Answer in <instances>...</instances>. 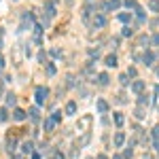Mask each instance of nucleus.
<instances>
[{
    "label": "nucleus",
    "instance_id": "6",
    "mask_svg": "<svg viewBox=\"0 0 159 159\" xmlns=\"http://www.w3.org/2000/svg\"><path fill=\"white\" fill-rule=\"evenodd\" d=\"M106 66L115 68V66H117V57H115V55H108V57H106Z\"/></svg>",
    "mask_w": 159,
    "mask_h": 159
},
{
    "label": "nucleus",
    "instance_id": "23",
    "mask_svg": "<svg viewBox=\"0 0 159 159\" xmlns=\"http://www.w3.org/2000/svg\"><path fill=\"white\" fill-rule=\"evenodd\" d=\"M2 66H4V57L0 55V68H2Z\"/></svg>",
    "mask_w": 159,
    "mask_h": 159
},
{
    "label": "nucleus",
    "instance_id": "13",
    "mask_svg": "<svg viewBox=\"0 0 159 159\" xmlns=\"http://www.w3.org/2000/svg\"><path fill=\"white\" fill-rule=\"evenodd\" d=\"M142 62H144V64H151V62H153V53H144Z\"/></svg>",
    "mask_w": 159,
    "mask_h": 159
},
{
    "label": "nucleus",
    "instance_id": "1",
    "mask_svg": "<svg viewBox=\"0 0 159 159\" xmlns=\"http://www.w3.org/2000/svg\"><path fill=\"white\" fill-rule=\"evenodd\" d=\"M47 96H49V89L47 87H36V102L38 104H45Z\"/></svg>",
    "mask_w": 159,
    "mask_h": 159
},
{
    "label": "nucleus",
    "instance_id": "17",
    "mask_svg": "<svg viewBox=\"0 0 159 159\" xmlns=\"http://www.w3.org/2000/svg\"><path fill=\"white\" fill-rule=\"evenodd\" d=\"M138 102H140V106H144V104H149V98H146V96H140Z\"/></svg>",
    "mask_w": 159,
    "mask_h": 159
},
{
    "label": "nucleus",
    "instance_id": "18",
    "mask_svg": "<svg viewBox=\"0 0 159 159\" xmlns=\"http://www.w3.org/2000/svg\"><path fill=\"white\" fill-rule=\"evenodd\" d=\"M51 119H53L55 123H57V121L62 119V113H60V110H57V113H53V117H51Z\"/></svg>",
    "mask_w": 159,
    "mask_h": 159
},
{
    "label": "nucleus",
    "instance_id": "10",
    "mask_svg": "<svg viewBox=\"0 0 159 159\" xmlns=\"http://www.w3.org/2000/svg\"><path fill=\"white\" fill-rule=\"evenodd\" d=\"M15 102H17V100H15V96H13V93H9V96H6V106H15Z\"/></svg>",
    "mask_w": 159,
    "mask_h": 159
},
{
    "label": "nucleus",
    "instance_id": "11",
    "mask_svg": "<svg viewBox=\"0 0 159 159\" xmlns=\"http://www.w3.org/2000/svg\"><path fill=\"white\" fill-rule=\"evenodd\" d=\"M21 151L23 153H32V142H23L21 144Z\"/></svg>",
    "mask_w": 159,
    "mask_h": 159
},
{
    "label": "nucleus",
    "instance_id": "20",
    "mask_svg": "<svg viewBox=\"0 0 159 159\" xmlns=\"http://www.w3.org/2000/svg\"><path fill=\"white\" fill-rule=\"evenodd\" d=\"M115 121H117V125H121V123H123V117H121V115H115Z\"/></svg>",
    "mask_w": 159,
    "mask_h": 159
},
{
    "label": "nucleus",
    "instance_id": "7",
    "mask_svg": "<svg viewBox=\"0 0 159 159\" xmlns=\"http://www.w3.org/2000/svg\"><path fill=\"white\" fill-rule=\"evenodd\" d=\"M98 110H100V113H106V110H108V104H106L104 100H98Z\"/></svg>",
    "mask_w": 159,
    "mask_h": 159
},
{
    "label": "nucleus",
    "instance_id": "3",
    "mask_svg": "<svg viewBox=\"0 0 159 159\" xmlns=\"http://www.w3.org/2000/svg\"><path fill=\"white\" fill-rule=\"evenodd\" d=\"M13 119H15V121H23V119H26V113H23L21 108H15V113H13Z\"/></svg>",
    "mask_w": 159,
    "mask_h": 159
},
{
    "label": "nucleus",
    "instance_id": "2",
    "mask_svg": "<svg viewBox=\"0 0 159 159\" xmlns=\"http://www.w3.org/2000/svg\"><path fill=\"white\" fill-rule=\"evenodd\" d=\"M104 23H106L104 15H96V17H93V26H96V28H102Z\"/></svg>",
    "mask_w": 159,
    "mask_h": 159
},
{
    "label": "nucleus",
    "instance_id": "4",
    "mask_svg": "<svg viewBox=\"0 0 159 159\" xmlns=\"http://www.w3.org/2000/svg\"><path fill=\"white\" fill-rule=\"evenodd\" d=\"M66 113H68V115H74V113H77V104H74V102H68V104H66Z\"/></svg>",
    "mask_w": 159,
    "mask_h": 159
},
{
    "label": "nucleus",
    "instance_id": "14",
    "mask_svg": "<svg viewBox=\"0 0 159 159\" xmlns=\"http://www.w3.org/2000/svg\"><path fill=\"white\" fill-rule=\"evenodd\" d=\"M98 83H100V85H106V83H108V74H100V77H98Z\"/></svg>",
    "mask_w": 159,
    "mask_h": 159
},
{
    "label": "nucleus",
    "instance_id": "5",
    "mask_svg": "<svg viewBox=\"0 0 159 159\" xmlns=\"http://www.w3.org/2000/svg\"><path fill=\"white\" fill-rule=\"evenodd\" d=\"M53 127H55V121L51 119V117H49V119H45V129H47V132H51Z\"/></svg>",
    "mask_w": 159,
    "mask_h": 159
},
{
    "label": "nucleus",
    "instance_id": "8",
    "mask_svg": "<svg viewBox=\"0 0 159 159\" xmlns=\"http://www.w3.org/2000/svg\"><path fill=\"white\" fill-rule=\"evenodd\" d=\"M30 119H32V121H38V108H36V106H32V108H30Z\"/></svg>",
    "mask_w": 159,
    "mask_h": 159
},
{
    "label": "nucleus",
    "instance_id": "22",
    "mask_svg": "<svg viewBox=\"0 0 159 159\" xmlns=\"http://www.w3.org/2000/svg\"><path fill=\"white\" fill-rule=\"evenodd\" d=\"M153 42H155V45H159V34H155V36H153Z\"/></svg>",
    "mask_w": 159,
    "mask_h": 159
},
{
    "label": "nucleus",
    "instance_id": "12",
    "mask_svg": "<svg viewBox=\"0 0 159 159\" xmlns=\"http://www.w3.org/2000/svg\"><path fill=\"white\" fill-rule=\"evenodd\" d=\"M123 140H125V136H123V134H117V136H115V144H117V146H121V144H123Z\"/></svg>",
    "mask_w": 159,
    "mask_h": 159
},
{
    "label": "nucleus",
    "instance_id": "19",
    "mask_svg": "<svg viewBox=\"0 0 159 159\" xmlns=\"http://www.w3.org/2000/svg\"><path fill=\"white\" fill-rule=\"evenodd\" d=\"M0 121H6V108H0Z\"/></svg>",
    "mask_w": 159,
    "mask_h": 159
},
{
    "label": "nucleus",
    "instance_id": "15",
    "mask_svg": "<svg viewBox=\"0 0 159 159\" xmlns=\"http://www.w3.org/2000/svg\"><path fill=\"white\" fill-rule=\"evenodd\" d=\"M149 6H151L153 11H159V0H151V2H149Z\"/></svg>",
    "mask_w": 159,
    "mask_h": 159
},
{
    "label": "nucleus",
    "instance_id": "24",
    "mask_svg": "<svg viewBox=\"0 0 159 159\" xmlns=\"http://www.w3.org/2000/svg\"><path fill=\"white\" fill-rule=\"evenodd\" d=\"M98 159H108V157H104V155H100V157H98Z\"/></svg>",
    "mask_w": 159,
    "mask_h": 159
},
{
    "label": "nucleus",
    "instance_id": "16",
    "mask_svg": "<svg viewBox=\"0 0 159 159\" xmlns=\"http://www.w3.org/2000/svg\"><path fill=\"white\" fill-rule=\"evenodd\" d=\"M47 74H49V77H53V74H55V66H53V64H49V66H47Z\"/></svg>",
    "mask_w": 159,
    "mask_h": 159
},
{
    "label": "nucleus",
    "instance_id": "9",
    "mask_svg": "<svg viewBox=\"0 0 159 159\" xmlns=\"http://www.w3.org/2000/svg\"><path fill=\"white\" fill-rule=\"evenodd\" d=\"M132 89H134V91H142V89H144V83H142V81H136V83L132 85Z\"/></svg>",
    "mask_w": 159,
    "mask_h": 159
},
{
    "label": "nucleus",
    "instance_id": "21",
    "mask_svg": "<svg viewBox=\"0 0 159 159\" xmlns=\"http://www.w3.org/2000/svg\"><path fill=\"white\" fill-rule=\"evenodd\" d=\"M53 159H64V155H62V153H55V155H53Z\"/></svg>",
    "mask_w": 159,
    "mask_h": 159
}]
</instances>
